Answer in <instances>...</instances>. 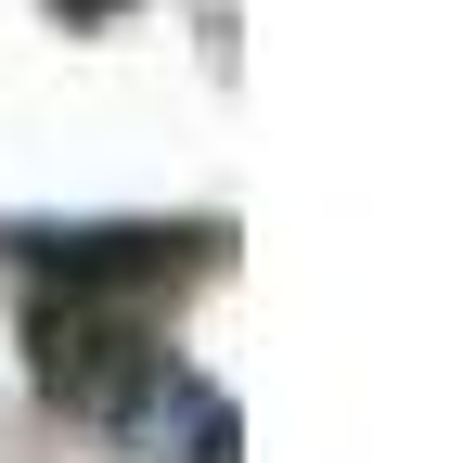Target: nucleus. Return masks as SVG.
Here are the masks:
<instances>
[{
    "instance_id": "obj_1",
    "label": "nucleus",
    "mask_w": 463,
    "mask_h": 463,
    "mask_svg": "<svg viewBox=\"0 0 463 463\" xmlns=\"http://www.w3.org/2000/svg\"><path fill=\"white\" fill-rule=\"evenodd\" d=\"M39 386L52 399H78V412H103V425H129L142 399L167 386V347L142 335V322H116V309H39Z\"/></svg>"
},
{
    "instance_id": "obj_3",
    "label": "nucleus",
    "mask_w": 463,
    "mask_h": 463,
    "mask_svg": "<svg viewBox=\"0 0 463 463\" xmlns=\"http://www.w3.org/2000/svg\"><path fill=\"white\" fill-rule=\"evenodd\" d=\"M181 399V463H232V399L219 386H167Z\"/></svg>"
},
{
    "instance_id": "obj_2",
    "label": "nucleus",
    "mask_w": 463,
    "mask_h": 463,
    "mask_svg": "<svg viewBox=\"0 0 463 463\" xmlns=\"http://www.w3.org/2000/svg\"><path fill=\"white\" fill-rule=\"evenodd\" d=\"M26 270H52L65 297H116V283H167L206 258V232H155V219H103V232H14Z\"/></svg>"
}]
</instances>
